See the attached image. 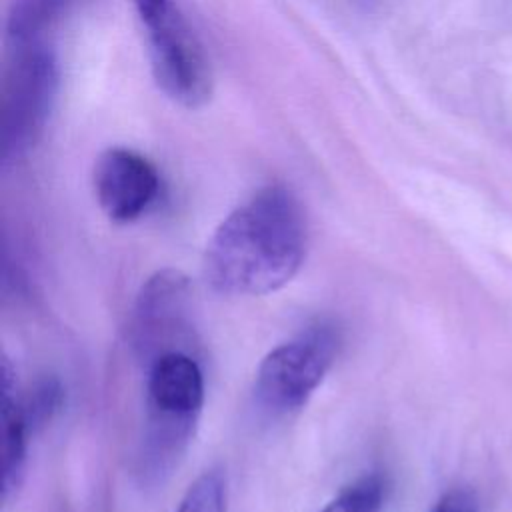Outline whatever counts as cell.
Segmentation results:
<instances>
[{
  "mask_svg": "<svg viewBox=\"0 0 512 512\" xmlns=\"http://www.w3.org/2000/svg\"><path fill=\"white\" fill-rule=\"evenodd\" d=\"M306 220L296 196L268 184L238 204L210 236L202 272L214 292L262 296L288 284L306 256Z\"/></svg>",
  "mask_w": 512,
  "mask_h": 512,
  "instance_id": "obj_1",
  "label": "cell"
},
{
  "mask_svg": "<svg viewBox=\"0 0 512 512\" xmlns=\"http://www.w3.org/2000/svg\"><path fill=\"white\" fill-rule=\"evenodd\" d=\"M60 86V66L46 42L16 44L2 88V166L24 160L44 136Z\"/></svg>",
  "mask_w": 512,
  "mask_h": 512,
  "instance_id": "obj_2",
  "label": "cell"
},
{
  "mask_svg": "<svg viewBox=\"0 0 512 512\" xmlns=\"http://www.w3.org/2000/svg\"><path fill=\"white\" fill-rule=\"evenodd\" d=\"M146 34L158 88L186 108L202 106L212 92V72L196 34L172 0H130Z\"/></svg>",
  "mask_w": 512,
  "mask_h": 512,
  "instance_id": "obj_3",
  "label": "cell"
},
{
  "mask_svg": "<svg viewBox=\"0 0 512 512\" xmlns=\"http://www.w3.org/2000/svg\"><path fill=\"white\" fill-rule=\"evenodd\" d=\"M338 344L334 326L320 322L272 348L256 370L252 388L256 404L272 416L300 410L328 374Z\"/></svg>",
  "mask_w": 512,
  "mask_h": 512,
  "instance_id": "obj_4",
  "label": "cell"
},
{
  "mask_svg": "<svg viewBox=\"0 0 512 512\" xmlns=\"http://www.w3.org/2000/svg\"><path fill=\"white\" fill-rule=\"evenodd\" d=\"M192 286L184 272L164 268L152 274L140 288L132 318L130 342L146 364L172 350L192 354Z\"/></svg>",
  "mask_w": 512,
  "mask_h": 512,
  "instance_id": "obj_5",
  "label": "cell"
},
{
  "mask_svg": "<svg viewBox=\"0 0 512 512\" xmlns=\"http://www.w3.org/2000/svg\"><path fill=\"white\" fill-rule=\"evenodd\" d=\"M96 200L102 212L120 224L144 216L160 196V174L140 152L124 146L104 150L92 172Z\"/></svg>",
  "mask_w": 512,
  "mask_h": 512,
  "instance_id": "obj_6",
  "label": "cell"
},
{
  "mask_svg": "<svg viewBox=\"0 0 512 512\" xmlns=\"http://www.w3.org/2000/svg\"><path fill=\"white\" fill-rule=\"evenodd\" d=\"M146 420L198 426L204 372L190 352L172 350L146 364Z\"/></svg>",
  "mask_w": 512,
  "mask_h": 512,
  "instance_id": "obj_7",
  "label": "cell"
},
{
  "mask_svg": "<svg viewBox=\"0 0 512 512\" xmlns=\"http://www.w3.org/2000/svg\"><path fill=\"white\" fill-rule=\"evenodd\" d=\"M30 428L26 424L20 398L16 394L14 372L8 360H2V504L8 506L18 494L24 470Z\"/></svg>",
  "mask_w": 512,
  "mask_h": 512,
  "instance_id": "obj_8",
  "label": "cell"
},
{
  "mask_svg": "<svg viewBox=\"0 0 512 512\" xmlns=\"http://www.w3.org/2000/svg\"><path fill=\"white\" fill-rule=\"evenodd\" d=\"M78 4V0H12L6 36L16 44L44 42V36Z\"/></svg>",
  "mask_w": 512,
  "mask_h": 512,
  "instance_id": "obj_9",
  "label": "cell"
},
{
  "mask_svg": "<svg viewBox=\"0 0 512 512\" xmlns=\"http://www.w3.org/2000/svg\"><path fill=\"white\" fill-rule=\"evenodd\" d=\"M386 484L380 474L370 472L344 486L322 512H382Z\"/></svg>",
  "mask_w": 512,
  "mask_h": 512,
  "instance_id": "obj_10",
  "label": "cell"
},
{
  "mask_svg": "<svg viewBox=\"0 0 512 512\" xmlns=\"http://www.w3.org/2000/svg\"><path fill=\"white\" fill-rule=\"evenodd\" d=\"M176 512H228V484L222 468L204 470L182 496Z\"/></svg>",
  "mask_w": 512,
  "mask_h": 512,
  "instance_id": "obj_11",
  "label": "cell"
},
{
  "mask_svg": "<svg viewBox=\"0 0 512 512\" xmlns=\"http://www.w3.org/2000/svg\"><path fill=\"white\" fill-rule=\"evenodd\" d=\"M64 402V390L58 378L46 376L34 384V388L20 398V406L30 432L42 428L60 410Z\"/></svg>",
  "mask_w": 512,
  "mask_h": 512,
  "instance_id": "obj_12",
  "label": "cell"
},
{
  "mask_svg": "<svg viewBox=\"0 0 512 512\" xmlns=\"http://www.w3.org/2000/svg\"><path fill=\"white\" fill-rule=\"evenodd\" d=\"M430 512H480L472 492L464 488H452L444 492Z\"/></svg>",
  "mask_w": 512,
  "mask_h": 512,
  "instance_id": "obj_13",
  "label": "cell"
},
{
  "mask_svg": "<svg viewBox=\"0 0 512 512\" xmlns=\"http://www.w3.org/2000/svg\"><path fill=\"white\" fill-rule=\"evenodd\" d=\"M332 2H336L338 6H344V8H362V6H366L370 0H332Z\"/></svg>",
  "mask_w": 512,
  "mask_h": 512,
  "instance_id": "obj_14",
  "label": "cell"
}]
</instances>
